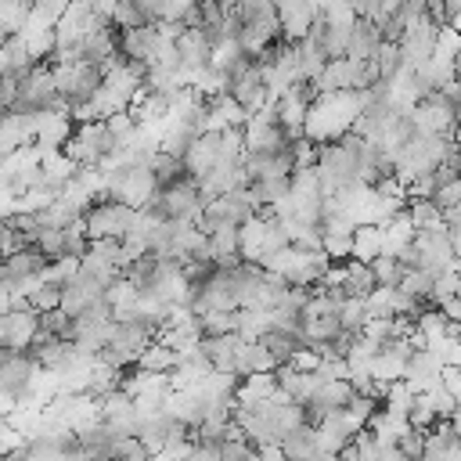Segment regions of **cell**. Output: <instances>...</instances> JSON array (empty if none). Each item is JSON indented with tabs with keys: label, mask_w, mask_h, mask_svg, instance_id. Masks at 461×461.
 <instances>
[{
	"label": "cell",
	"mask_w": 461,
	"mask_h": 461,
	"mask_svg": "<svg viewBox=\"0 0 461 461\" xmlns=\"http://www.w3.org/2000/svg\"><path fill=\"white\" fill-rule=\"evenodd\" d=\"M353 230L357 223L349 216H324V227H321V252L331 259V263H346L353 256Z\"/></svg>",
	"instance_id": "cell-15"
},
{
	"label": "cell",
	"mask_w": 461,
	"mask_h": 461,
	"mask_svg": "<svg viewBox=\"0 0 461 461\" xmlns=\"http://www.w3.org/2000/svg\"><path fill=\"white\" fill-rule=\"evenodd\" d=\"M61 151L76 166H104L112 155H119V144L104 119H90V122H76V133L65 140Z\"/></svg>",
	"instance_id": "cell-4"
},
{
	"label": "cell",
	"mask_w": 461,
	"mask_h": 461,
	"mask_svg": "<svg viewBox=\"0 0 461 461\" xmlns=\"http://www.w3.org/2000/svg\"><path fill=\"white\" fill-rule=\"evenodd\" d=\"M414 396H418V389H414L407 378H396V382H389V385H385L382 407H385L389 414H400V418H407V411H411Z\"/></svg>",
	"instance_id": "cell-38"
},
{
	"label": "cell",
	"mask_w": 461,
	"mask_h": 461,
	"mask_svg": "<svg viewBox=\"0 0 461 461\" xmlns=\"http://www.w3.org/2000/svg\"><path fill=\"white\" fill-rule=\"evenodd\" d=\"M378 43H382V29H378V22L357 18V22L349 25L346 58H353V61H371V58H375V50H378Z\"/></svg>",
	"instance_id": "cell-23"
},
{
	"label": "cell",
	"mask_w": 461,
	"mask_h": 461,
	"mask_svg": "<svg viewBox=\"0 0 461 461\" xmlns=\"http://www.w3.org/2000/svg\"><path fill=\"white\" fill-rule=\"evenodd\" d=\"M227 94H230L249 115H256L259 108L270 104V90H267V79H263V65H259L252 54L227 76Z\"/></svg>",
	"instance_id": "cell-7"
},
{
	"label": "cell",
	"mask_w": 461,
	"mask_h": 461,
	"mask_svg": "<svg viewBox=\"0 0 461 461\" xmlns=\"http://www.w3.org/2000/svg\"><path fill=\"white\" fill-rule=\"evenodd\" d=\"M176 50H180V65H184L187 76L198 72V68H205V65L212 61V43H209V36H205L202 29H191V25L180 29Z\"/></svg>",
	"instance_id": "cell-21"
},
{
	"label": "cell",
	"mask_w": 461,
	"mask_h": 461,
	"mask_svg": "<svg viewBox=\"0 0 461 461\" xmlns=\"http://www.w3.org/2000/svg\"><path fill=\"white\" fill-rule=\"evenodd\" d=\"M461 292V270L454 267V270H447V274H439L436 281H432V306H439L443 299H450V295H457Z\"/></svg>",
	"instance_id": "cell-53"
},
{
	"label": "cell",
	"mask_w": 461,
	"mask_h": 461,
	"mask_svg": "<svg viewBox=\"0 0 461 461\" xmlns=\"http://www.w3.org/2000/svg\"><path fill=\"white\" fill-rule=\"evenodd\" d=\"M454 61H457V76H461V50H457V58H454Z\"/></svg>",
	"instance_id": "cell-63"
},
{
	"label": "cell",
	"mask_w": 461,
	"mask_h": 461,
	"mask_svg": "<svg viewBox=\"0 0 461 461\" xmlns=\"http://www.w3.org/2000/svg\"><path fill=\"white\" fill-rule=\"evenodd\" d=\"M439 310L447 313V321H450V324H461V295L443 299V303H439Z\"/></svg>",
	"instance_id": "cell-58"
},
{
	"label": "cell",
	"mask_w": 461,
	"mask_h": 461,
	"mask_svg": "<svg viewBox=\"0 0 461 461\" xmlns=\"http://www.w3.org/2000/svg\"><path fill=\"white\" fill-rule=\"evenodd\" d=\"M234 371L238 375H256V371H277V360L259 339H241L234 353Z\"/></svg>",
	"instance_id": "cell-26"
},
{
	"label": "cell",
	"mask_w": 461,
	"mask_h": 461,
	"mask_svg": "<svg viewBox=\"0 0 461 461\" xmlns=\"http://www.w3.org/2000/svg\"><path fill=\"white\" fill-rule=\"evenodd\" d=\"M249 112L230 97V94H216L205 97V130H223V126H245Z\"/></svg>",
	"instance_id": "cell-24"
},
{
	"label": "cell",
	"mask_w": 461,
	"mask_h": 461,
	"mask_svg": "<svg viewBox=\"0 0 461 461\" xmlns=\"http://www.w3.org/2000/svg\"><path fill=\"white\" fill-rule=\"evenodd\" d=\"M432 281H436V277H432L429 270H407V274H403V281H400V288H403V292H411L414 299H421V303H429V306H432Z\"/></svg>",
	"instance_id": "cell-46"
},
{
	"label": "cell",
	"mask_w": 461,
	"mask_h": 461,
	"mask_svg": "<svg viewBox=\"0 0 461 461\" xmlns=\"http://www.w3.org/2000/svg\"><path fill=\"white\" fill-rule=\"evenodd\" d=\"M342 288H346V295H360V299H367V295L378 288V281H375V267H371L367 259L349 256V259L342 263Z\"/></svg>",
	"instance_id": "cell-28"
},
{
	"label": "cell",
	"mask_w": 461,
	"mask_h": 461,
	"mask_svg": "<svg viewBox=\"0 0 461 461\" xmlns=\"http://www.w3.org/2000/svg\"><path fill=\"white\" fill-rule=\"evenodd\" d=\"M76 133V119L65 108H43L36 112V144L47 148H65V140Z\"/></svg>",
	"instance_id": "cell-16"
},
{
	"label": "cell",
	"mask_w": 461,
	"mask_h": 461,
	"mask_svg": "<svg viewBox=\"0 0 461 461\" xmlns=\"http://www.w3.org/2000/svg\"><path fill=\"white\" fill-rule=\"evenodd\" d=\"M288 191H292V176H267V180H249V194H252V202H256V209H259V212H267V209L281 205V202L288 198Z\"/></svg>",
	"instance_id": "cell-30"
},
{
	"label": "cell",
	"mask_w": 461,
	"mask_h": 461,
	"mask_svg": "<svg viewBox=\"0 0 461 461\" xmlns=\"http://www.w3.org/2000/svg\"><path fill=\"white\" fill-rule=\"evenodd\" d=\"M396 447L403 450V457H407V461H421V457H425V429L407 425V429H403V436L396 439Z\"/></svg>",
	"instance_id": "cell-51"
},
{
	"label": "cell",
	"mask_w": 461,
	"mask_h": 461,
	"mask_svg": "<svg viewBox=\"0 0 461 461\" xmlns=\"http://www.w3.org/2000/svg\"><path fill=\"white\" fill-rule=\"evenodd\" d=\"M198 317V335H234L238 331V310H205Z\"/></svg>",
	"instance_id": "cell-37"
},
{
	"label": "cell",
	"mask_w": 461,
	"mask_h": 461,
	"mask_svg": "<svg viewBox=\"0 0 461 461\" xmlns=\"http://www.w3.org/2000/svg\"><path fill=\"white\" fill-rule=\"evenodd\" d=\"M256 212H259V209H256L249 187H238V191H227V194L209 198L205 209H202V216H198L194 223H198V230L212 234L216 227H241V223H249Z\"/></svg>",
	"instance_id": "cell-5"
},
{
	"label": "cell",
	"mask_w": 461,
	"mask_h": 461,
	"mask_svg": "<svg viewBox=\"0 0 461 461\" xmlns=\"http://www.w3.org/2000/svg\"><path fill=\"white\" fill-rule=\"evenodd\" d=\"M421 393H429V396H432V407H436V414H439V418H450V414L457 411V396H454L443 382H436L432 389H421Z\"/></svg>",
	"instance_id": "cell-54"
},
{
	"label": "cell",
	"mask_w": 461,
	"mask_h": 461,
	"mask_svg": "<svg viewBox=\"0 0 461 461\" xmlns=\"http://www.w3.org/2000/svg\"><path fill=\"white\" fill-rule=\"evenodd\" d=\"M378 461H407V457L396 443H385V447H378Z\"/></svg>",
	"instance_id": "cell-60"
},
{
	"label": "cell",
	"mask_w": 461,
	"mask_h": 461,
	"mask_svg": "<svg viewBox=\"0 0 461 461\" xmlns=\"http://www.w3.org/2000/svg\"><path fill=\"white\" fill-rule=\"evenodd\" d=\"M162 25L158 22H144V25H133V29H119V50L130 58V61H140V65H151L155 50L162 47Z\"/></svg>",
	"instance_id": "cell-13"
},
{
	"label": "cell",
	"mask_w": 461,
	"mask_h": 461,
	"mask_svg": "<svg viewBox=\"0 0 461 461\" xmlns=\"http://www.w3.org/2000/svg\"><path fill=\"white\" fill-rule=\"evenodd\" d=\"M436 36H439V25H436L429 14H425V18H418L414 25H407V29H403V40H400L403 65H407V68L425 65V61L436 54Z\"/></svg>",
	"instance_id": "cell-11"
},
{
	"label": "cell",
	"mask_w": 461,
	"mask_h": 461,
	"mask_svg": "<svg viewBox=\"0 0 461 461\" xmlns=\"http://www.w3.org/2000/svg\"><path fill=\"white\" fill-rule=\"evenodd\" d=\"M407 212L414 220V230H432V227H447L443 223V209L432 198H407Z\"/></svg>",
	"instance_id": "cell-40"
},
{
	"label": "cell",
	"mask_w": 461,
	"mask_h": 461,
	"mask_svg": "<svg viewBox=\"0 0 461 461\" xmlns=\"http://www.w3.org/2000/svg\"><path fill=\"white\" fill-rule=\"evenodd\" d=\"M360 429H364V421H360L349 407H342V411H331V414H324V418H321L317 436H321V447H324V450L342 454V450L357 439V432H360Z\"/></svg>",
	"instance_id": "cell-12"
},
{
	"label": "cell",
	"mask_w": 461,
	"mask_h": 461,
	"mask_svg": "<svg viewBox=\"0 0 461 461\" xmlns=\"http://www.w3.org/2000/svg\"><path fill=\"white\" fill-rule=\"evenodd\" d=\"M411 115H414V126H418V130H425V133H439V137H450L454 126H457V104L447 101L443 90L425 94V97L411 108Z\"/></svg>",
	"instance_id": "cell-9"
},
{
	"label": "cell",
	"mask_w": 461,
	"mask_h": 461,
	"mask_svg": "<svg viewBox=\"0 0 461 461\" xmlns=\"http://www.w3.org/2000/svg\"><path fill=\"white\" fill-rule=\"evenodd\" d=\"M212 263L216 267H238L241 263V227H216L209 234Z\"/></svg>",
	"instance_id": "cell-27"
},
{
	"label": "cell",
	"mask_w": 461,
	"mask_h": 461,
	"mask_svg": "<svg viewBox=\"0 0 461 461\" xmlns=\"http://www.w3.org/2000/svg\"><path fill=\"white\" fill-rule=\"evenodd\" d=\"M403 378H407L418 393H421V389H432L436 382H443V360H439L429 346H418V349L411 353V360H407Z\"/></svg>",
	"instance_id": "cell-22"
},
{
	"label": "cell",
	"mask_w": 461,
	"mask_h": 461,
	"mask_svg": "<svg viewBox=\"0 0 461 461\" xmlns=\"http://www.w3.org/2000/svg\"><path fill=\"white\" fill-rule=\"evenodd\" d=\"M353 11H357V18H367V22H378L385 14L382 0H353Z\"/></svg>",
	"instance_id": "cell-57"
},
{
	"label": "cell",
	"mask_w": 461,
	"mask_h": 461,
	"mask_svg": "<svg viewBox=\"0 0 461 461\" xmlns=\"http://www.w3.org/2000/svg\"><path fill=\"white\" fill-rule=\"evenodd\" d=\"M249 461H288V457H285V450H281V447H256Z\"/></svg>",
	"instance_id": "cell-59"
},
{
	"label": "cell",
	"mask_w": 461,
	"mask_h": 461,
	"mask_svg": "<svg viewBox=\"0 0 461 461\" xmlns=\"http://www.w3.org/2000/svg\"><path fill=\"white\" fill-rule=\"evenodd\" d=\"M277 389H281L277 371H256V375H241L234 400L238 403H259V400H270Z\"/></svg>",
	"instance_id": "cell-29"
},
{
	"label": "cell",
	"mask_w": 461,
	"mask_h": 461,
	"mask_svg": "<svg viewBox=\"0 0 461 461\" xmlns=\"http://www.w3.org/2000/svg\"><path fill=\"white\" fill-rule=\"evenodd\" d=\"M429 349L443 360V367H457L461 364V335H439L429 342Z\"/></svg>",
	"instance_id": "cell-50"
},
{
	"label": "cell",
	"mask_w": 461,
	"mask_h": 461,
	"mask_svg": "<svg viewBox=\"0 0 461 461\" xmlns=\"http://www.w3.org/2000/svg\"><path fill=\"white\" fill-rule=\"evenodd\" d=\"M367 101V90H339V94H321L310 112H306V122H303V133L313 140V144H328V140H339L342 133L353 130L360 108Z\"/></svg>",
	"instance_id": "cell-1"
},
{
	"label": "cell",
	"mask_w": 461,
	"mask_h": 461,
	"mask_svg": "<svg viewBox=\"0 0 461 461\" xmlns=\"http://www.w3.org/2000/svg\"><path fill=\"white\" fill-rule=\"evenodd\" d=\"M281 450H285V457L288 461H303V457H310V454H317L321 450V436H317V425H299V429H292L285 439H281Z\"/></svg>",
	"instance_id": "cell-33"
},
{
	"label": "cell",
	"mask_w": 461,
	"mask_h": 461,
	"mask_svg": "<svg viewBox=\"0 0 461 461\" xmlns=\"http://www.w3.org/2000/svg\"><path fill=\"white\" fill-rule=\"evenodd\" d=\"M112 461H151V450L144 447L140 436H119L115 450H112Z\"/></svg>",
	"instance_id": "cell-48"
},
{
	"label": "cell",
	"mask_w": 461,
	"mask_h": 461,
	"mask_svg": "<svg viewBox=\"0 0 461 461\" xmlns=\"http://www.w3.org/2000/svg\"><path fill=\"white\" fill-rule=\"evenodd\" d=\"M414 245H418V270H429L432 277L454 270V238L447 227H432V230H418L414 234Z\"/></svg>",
	"instance_id": "cell-10"
},
{
	"label": "cell",
	"mask_w": 461,
	"mask_h": 461,
	"mask_svg": "<svg viewBox=\"0 0 461 461\" xmlns=\"http://www.w3.org/2000/svg\"><path fill=\"white\" fill-rule=\"evenodd\" d=\"M245 173L249 180H267V176H292L295 173V155L292 144L281 151H245Z\"/></svg>",
	"instance_id": "cell-17"
},
{
	"label": "cell",
	"mask_w": 461,
	"mask_h": 461,
	"mask_svg": "<svg viewBox=\"0 0 461 461\" xmlns=\"http://www.w3.org/2000/svg\"><path fill=\"white\" fill-rule=\"evenodd\" d=\"M457 50H461V29H457V25H439L436 54H443V58H457Z\"/></svg>",
	"instance_id": "cell-55"
},
{
	"label": "cell",
	"mask_w": 461,
	"mask_h": 461,
	"mask_svg": "<svg viewBox=\"0 0 461 461\" xmlns=\"http://www.w3.org/2000/svg\"><path fill=\"white\" fill-rule=\"evenodd\" d=\"M68 4L72 0H29V7H32V22H43V25H58L61 22V14L68 11Z\"/></svg>",
	"instance_id": "cell-49"
},
{
	"label": "cell",
	"mask_w": 461,
	"mask_h": 461,
	"mask_svg": "<svg viewBox=\"0 0 461 461\" xmlns=\"http://www.w3.org/2000/svg\"><path fill=\"white\" fill-rule=\"evenodd\" d=\"M216 162H220V133H216V130H202V133L191 140V148L184 151V169L198 180V176H205Z\"/></svg>",
	"instance_id": "cell-20"
},
{
	"label": "cell",
	"mask_w": 461,
	"mask_h": 461,
	"mask_svg": "<svg viewBox=\"0 0 461 461\" xmlns=\"http://www.w3.org/2000/svg\"><path fill=\"white\" fill-rule=\"evenodd\" d=\"M382 252H385V230L378 223H357V230H353V256L371 263Z\"/></svg>",
	"instance_id": "cell-34"
},
{
	"label": "cell",
	"mask_w": 461,
	"mask_h": 461,
	"mask_svg": "<svg viewBox=\"0 0 461 461\" xmlns=\"http://www.w3.org/2000/svg\"><path fill=\"white\" fill-rule=\"evenodd\" d=\"M277 382H281V389H285L295 403H310L313 393H317V385H321L324 378H321V371H299V367L285 364V367H277Z\"/></svg>",
	"instance_id": "cell-25"
},
{
	"label": "cell",
	"mask_w": 461,
	"mask_h": 461,
	"mask_svg": "<svg viewBox=\"0 0 461 461\" xmlns=\"http://www.w3.org/2000/svg\"><path fill=\"white\" fill-rule=\"evenodd\" d=\"M40 335V313L36 310H7L0 317V346L7 349H29Z\"/></svg>",
	"instance_id": "cell-14"
},
{
	"label": "cell",
	"mask_w": 461,
	"mask_h": 461,
	"mask_svg": "<svg viewBox=\"0 0 461 461\" xmlns=\"http://www.w3.org/2000/svg\"><path fill=\"white\" fill-rule=\"evenodd\" d=\"M375 65H378V72H382V83H393V79L403 72V50H400V43L382 40L378 50H375Z\"/></svg>",
	"instance_id": "cell-41"
},
{
	"label": "cell",
	"mask_w": 461,
	"mask_h": 461,
	"mask_svg": "<svg viewBox=\"0 0 461 461\" xmlns=\"http://www.w3.org/2000/svg\"><path fill=\"white\" fill-rule=\"evenodd\" d=\"M194 313L205 310H238V277L234 267H212L194 288H191V303Z\"/></svg>",
	"instance_id": "cell-6"
},
{
	"label": "cell",
	"mask_w": 461,
	"mask_h": 461,
	"mask_svg": "<svg viewBox=\"0 0 461 461\" xmlns=\"http://www.w3.org/2000/svg\"><path fill=\"white\" fill-rule=\"evenodd\" d=\"M371 267H375V281L385 285V288H400V281H403V274H407V267H403L396 256H389V252L375 256Z\"/></svg>",
	"instance_id": "cell-42"
},
{
	"label": "cell",
	"mask_w": 461,
	"mask_h": 461,
	"mask_svg": "<svg viewBox=\"0 0 461 461\" xmlns=\"http://www.w3.org/2000/svg\"><path fill=\"white\" fill-rule=\"evenodd\" d=\"M25 144H36V112H0V158Z\"/></svg>",
	"instance_id": "cell-18"
},
{
	"label": "cell",
	"mask_w": 461,
	"mask_h": 461,
	"mask_svg": "<svg viewBox=\"0 0 461 461\" xmlns=\"http://www.w3.org/2000/svg\"><path fill=\"white\" fill-rule=\"evenodd\" d=\"M407 425H411L407 418H400V414H389L385 407H382V411H375V418L367 421V429L375 432L378 447H385V443H396V439L403 436V429H407Z\"/></svg>",
	"instance_id": "cell-36"
},
{
	"label": "cell",
	"mask_w": 461,
	"mask_h": 461,
	"mask_svg": "<svg viewBox=\"0 0 461 461\" xmlns=\"http://www.w3.org/2000/svg\"><path fill=\"white\" fill-rule=\"evenodd\" d=\"M450 148L461 155V122H457V126H454V133H450Z\"/></svg>",
	"instance_id": "cell-62"
},
{
	"label": "cell",
	"mask_w": 461,
	"mask_h": 461,
	"mask_svg": "<svg viewBox=\"0 0 461 461\" xmlns=\"http://www.w3.org/2000/svg\"><path fill=\"white\" fill-rule=\"evenodd\" d=\"M148 18H144V11H140V4L137 0H119L115 4V14H112V25L115 29H133V25H144Z\"/></svg>",
	"instance_id": "cell-52"
},
{
	"label": "cell",
	"mask_w": 461,
	"mask_h": 461,
	"mask_svg": "<svg viewBox=\"0 0 461 461\" xmlns=\"http://www.w3.org/2000/svg\"><path fill=\"white\" fill-rule=\"evenodd\" d=\"M144 209H148L151 216H158V220H198L202 209H205V194H202L198 180H194L191 173H184V176H176L173 184L158 187V194H155Z\"/></svg>",
	"instance_id": "cell-3"
},
{
	"label": "cell",
	"mask_w": 461,
	"mask_h": 461,
	"mask_svg": "<svg viewBox=\"0 0 461 461\" xmlns=\"http://www.w3.org/2000/svg\"><path fill=\"white\" fill-rule=\"evenodd\" d=\"M72 328H76V317H72V313H65L61 306H58V310L40 313V331H43V335H54V339H72Z\"/></svg>",
	"instance_id": "cell-44"
},
{
	"label": "cell",
	"mask_w": 461,
	"mask_h": 461,
	"mask_svg": "<svg viewBox=\"0 0 461 461\" xmlns=\"http://www.w3.org/2000/svg\"><path fill=\"white\" fill-rule=\"evenodd\" d=\"M148 169L155 173L158 187H166V184H173L176 176H184V173H187V169H184V158H180V155H173V151H162V148L148 158Z\"/></svg>",
	"instance_id": "cell-39"
},
{
	"label": "cell",
	"mask_w": 461,
	"mask_h": 461,
	"mask_svg": "<svg viewBox=\"0 0 461 461\" xmlns=\"http://www.w3.org/2000/svg\"><path fill=\"white\" fill-rule=\"evenodd\" d=\"M303 461H339V454H335V450H324V447H321L317 454H310V457H303Z\"/></svg>",
	"instance_id": "cell-61"
},
{
	"label": "cell",
	"mask_w": 461,
	"mask_h": 461,
	"mask_svg": "<svg viewBox=\"0 0 461 461\" xmlns=\"http://www.w3.org/2000/svg\"><path fill=\"white\" fill-rule=\"evenodd\" d=\"M76 274H79V256H58V259H50V263H47L43 281H54V285H61V288H65Z\"/></svg>",
	"instance_id": "cell-45"
},
{
	"label": "cell",
	"mask_w": 461,
	"mask_h": 461,
	"mask_svg": "<svg viewBox=\"0 0 461 461\" xmlns=\"http://www.w3.org/2000/svg\"><path fill=\"white\" fill-rule=\"evenodd\" d=\"M29 14H32L29 0H0V29H4L7 36H14V32L29 22Z\"/></svg>",
	"instance_id": "cell-43"
},
{
	"label": "cell",
	"mask_w": 461,
	"mask_h": 461,
	"mask_svg": "<svg viewBox=\"0 0 461 461\" xmlns=\"http://www.w3.org/2000/svg\"><path fill=\"white\" fill-rule=\"evenodd\" d=\"M259 342L270 349V357L277 360V367H285V364H292V357L303 349V339L295 335V331H285V328H267L263 335H259Z\"/></svg>",
	"instance_id": "cell-32"
},
{
	"label": "cell",
	"mask_w": 461,
	"mask_h": 461,
	"mask_svg": "<svg viewBox=\"0 0 461 461\" xmlns=\"http://www.w3.org/2000/svg\"><path fill=\"white\" fill-rule=\"evenodd\" d=\"M198 187H202V194H205V202L209 198H216V194H227V191H238V187H249V173H245V162H216L205 176H198Z\"/></svg>",
	"instance_id": "cell-19"
},
{
	"label": "cell",
	"mask_w": 461,
	"mask_h": 461,
	"mask_svg": "<svg viewBox=\"0 0 461 461\" xmlns=\"http://www.w3.org/2000/svg\"><path fill=\"white\" fill-rule=\"evenodd\" d=\"M50 68H54V86L68 112L86 108L104 83V68L94 61H50Z\"/></svg>",
	"instance_id": "cell-2"
},
{
	"label": "cell",
	"mask_w": 461,
	"mask_h": 461,
	"mask_svg": "<svg viewBox=\"0 0 461 461\" xmlns=\"http://www.w3.org/2000/svg\"><path fill=\"white\" fill-rule=\"evenodd\" d=\"M133 205H126V202H115V198H97L90 209H86V238L90 241H97V238H119L122 241V234L130 230V223H133Z\"/></svg>",
	"instance_id": "cell-8"
},
{
	"label": "cell",
	"mask_w": 461,
	"mask_h": 461,
	"mask_svg": "<svg viewBox=\"0 0 461 461\" xmlns=\"http://www.w3.org/2000/svg\"><path fill=\"white\" fill-rule=\"evenodd\" d=\"M238 342H241V335H238V331H234V335H202V339H198L202 353L212 360V367H216V371H234Z\"/></svg>",
	"instance_id": "cell-31"
},
{
	"label": "cell",
	"mask_w": 461,
	"mask_h": 461,
	"mask_svg": "<svg viewBox=\"0 0 461 461\" xmlns=\"http://www.w3.org/2000/svg\"><path fill=\"white\" fill-rule=\"evenodd\" d=\"M407 421H411L414 429H432V425L439 421V414H436L429 393H418V396H414V403H411V411H407Z\"/></svg>",
	"instance_id": "cell-47"
},
{
	"label": "cell",
	"mask_w": 461,
	"mask_h": 461,
	"mask_svg": "<svg viewBox=\"0 0 461 461\" xmlns=\"http://www.w3.org/2000/svg\"><path fill=\"white\" fill-rule=\"evenodd\" d=\"M176 349L173 346H166L162 339H155V342H148L140 353H137V367H144V371H158V375H169L173 371V364H176Z\"/></svg>",
	"instance_id": "cell-35"
},
{
	"label": "cell",
	"mask_w": 461,
	"mask_h": 461,
	"mask_svg": "<svg viewBox=\"0 0 461 461\" xmlns=\"http://www.w3.org/2000/svg\"><path fill=\"white\" fill-rule=\"evenodd\" d=\"M22 443H25V436L18 432V425H14L11 418H4V414H0V457H4V454H11V450H14V447H22Z\"/></svg>",
	"instance_id": "cell-56"
}]
</instances>
